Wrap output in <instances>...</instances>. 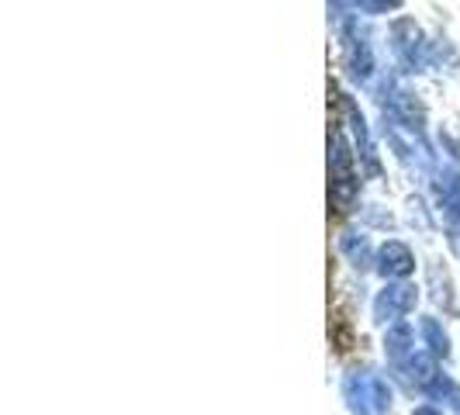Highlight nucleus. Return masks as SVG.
Segmentation results:
<instances>
[{
    "mask_svg": "<svg viewBox=\"0 0 460 415\" xmlns=\"http://www.w3.org/2000/svg\"><path fill=\"white\" fill-rule=\"evenodd\" d=\"M398 0H360V7L364 11H388V7H394Z\"/></svg>",
    "mask_w": 460,
    "mask_h": 415,
    "instance_id": "nucleus-6",
    "label": "nucleus"
},
{
    "mask_svg": "<svg viewBox=\"0 0 460 415\" xmlns=\"http://www.w3.org/2000/svg\"><path fill=\"white\" fill-rule=\"evenodd\" d=\"M419 329H422V336H426L429 349H433L437 357H439V353L447 357V349H450V346H447V332L437 325V319H422V325H419Z\"/></svg>",
    "mask_w": 460,
    "mask_h": 415,
    "instance_id": "nucleus-4",
    "label": "nucleus"
},
{
    "mask_svg": "<svg viewBox=\"0 0 460 415\" xmlns=\"http://www.w3.org/2000/svg\"><path fill=\"white\" fill-rule=\"evenodd\" d=\"M343 250L353 256V263H367L370 246H367V239H364V235H360V243L353 239V232H349V235H343Z\"/></svg>",
    "mask_w": 460,
    "mask_h": 415,
    "instance_id": "nucleus-5",
    "label": "nucleus"
},
{
    "mask_svg": "<svg viewBox=\"0 0 460 415\" xmlns=\"http://www.w3.org/2000/svg\"><path fill=\"white\" fill-rule=\"evenodd\" d=\"M412 305H415V287H405V284L385 287L381 298L374 301V315H377V322H398L402 315L412 312Z\"/></svg>",
    "mask_w": 460,
    "mask_h": 415,
    "instance_id": "nucleus-2",
    "label": "nucleus"
},
{
    "mask_svg": "<svg viewBox=\"0 0 460 415\" xmlns=\"http://www.w3.org/2000/svg\"><path fill=\"white\" fill-rule=\"evenodd\" d=\"M412 267H415V256L405 243H398V239L385 243V250H381V274L405 277V274H412Z\"/></svg>",
    "mask_w": 460,
    "mask_h": 415,
    "instance_id": "nucleus-3",
    "label": "nucleus"
},
{
    "mask_svg": "<svg viewBox=\"0 0 460 415\" xmlns=\"http://www.w3.org/2000/svg\"><path fill=\"white\" fill-rule=\"evenodd\" d=\"M346 402L357 415H381L392 405V392L374 374H353L346 377Z\"/></svg>",
    "mask_w": 460,
    "mask_h": 415,
    "instance_id": "nucleus-1",
    "label": "nucleus"
}]
</instances>
